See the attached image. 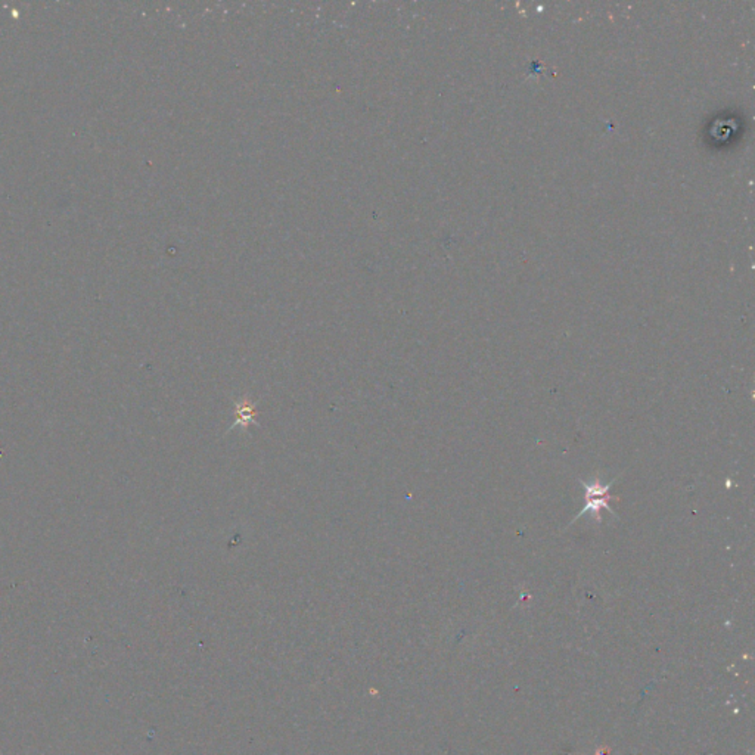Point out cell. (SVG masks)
Instances as JSON below:
<instances>
[{"label": "cell", "instance_id": "cell-1", "mask_svg": "<svg viewBox=\"0 0 755 755\" xmlns=\"http://www.w3.org/2000/svg\"><path fill=\"white\" fill-rule=\"evenodd\" d=\"M617 479L608 482V484H602V482L599 479L593 481V482H585V481H580L584 490H585V506L581 509L580 514H577V516L573 519L571 524H574L578 518L584 516L587 512H592V515L596 518V521H602L599 512L600 509H606L608 512H610L613 516H617L615 515V511L610 506V501L613 500V496L610 493L611 487L614 486V482Z\"/></svg>", "mask_w": 755, "mask_h": 755}, {"label": "cell", "instance_id": "cell-2", "mask_svg": "<svg viewBox=\"0 0 755 755\" xmlns=\"http://www.w3.org/2000/svg\"><path fill=\"white\" fill-rule=\"evenodd\" d=\"M236 424H242L244 427H246L248 424L254 422V417H256V409H254V405H251L249 402L244 400L241 402L238 406H236Z\"/></svg>", "mask_w": 755, "mask_h": 755}]
</instances>
